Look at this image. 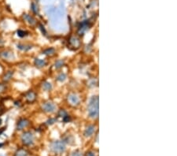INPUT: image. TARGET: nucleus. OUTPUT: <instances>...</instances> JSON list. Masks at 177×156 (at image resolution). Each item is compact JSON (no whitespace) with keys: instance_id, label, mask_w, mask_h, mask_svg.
<instances>
[{"instance_id":"24","label":"nucleus","mask_w":177,"mask_h":156,"mask_svg":"<svg viewBox=\"0 0 177 156\" xmlns=\"http://www.w3.org/2000/svg\"><path fill=\"white\" fill-rule=\"evenodd\" d=\"M2 112H3V109L2 108V106H0V114H2Z\"/></svg>"},{"instance_id":"15","label":"nucleus","mask_w":177,"mask_h":156,"mask_svg":"<svg viewBox=\"0 0 177 156\" xmlns=\"http://www.w3.org/2000/svg\"><path fill=\"white\" fill-rule=\"evenodd\" d=\"M43 54L46 55H51L54 54V48H48L47 50L43 51Z\"/></svg>"},{"instance_id":"14","label":"nucleus","mask_w":177,"mask_h":156,"mask_svg":"<svg viewBox=\"0 0 177 156\" xmlns=\"http://www.w3.org/2000/svg\"><path fill=\"white\" fill-rule=\"evenodd\" d=\"M27 155H28L27 152L23 149L18 150L15 154V156H27Z\"/></svg>"},{"instance_id":"10","label":"nucleus","mask_w":177,"mask_h":156,"mask_svg":"<svg viewBox=\"0 0 177 156\" xmlns=\"http://www.w3.org/2000/svg\"><path fill=\"white\" fill-rule=\"evenodd\" d=\"M35 65H36L37 67L39 68H41V67H43V66L46 65V62L43 59H36L35 60Z\"/></svg>"},{"instance_id":"8","label":"nucleus","mask_w":177,"mask_h":156,"mask_svg":"<svg viewBox=\"0 0 177 156\" xmlns=\"http://www.w3.org/2000/svg\"><path fill=\"white\" fill-rule=\"evenodd\" d=\"M95 131V127L94 125H89L86 128L85 132H84V135L85 136H91L93 135V133Z\"/></svg>"},{"instance_id":"27","label":"nucleus","mask_w":177,"mask_h":156,"mask_svg":"<svg viewBox=\"0 0 177 156\" xmlns=\"http://www.w3.org/2000/svg\"><path fill=\"white\" fill-rule=\"evenodd\" d=\"M0 156H2V155H0Z\"/></svg>"},{"instance_id":"6","label":"nucleus","mask_w":177,"mask_h":156,"mask_svg":"<svg viewBox=\"0 0 177 156\" xmlns=\"http://www.w3.org/2000/svg\"><path fill=\"white\" fill-rule=\"evenodd\" d=\"M0 55L2 59H4L5 60H12L14 59V55L13 54V52L8 51H2L0 53Z\"/></svg>"},{"instance_id":"7","label":"nucleus","mask_w":177,"mask_h":156,"mask_svg":"<svg viewBox=\"0 0 177 156\" xmlns=\"http://www.w3.org/2000/svg\"><path fill=\"white\" fill-rule=\"evenodd\" d=\"M68 100H69V102L72 104V105H73V106L77 105V104L79 103V102H80L79 98L77 97V95H76L75 94H70V95H69V97H68Z\"/></svg>"},{"instance_id":"23","label":"nucleus","mask_w":177,"mask_h":156,"mask_svg":"<svg viewBox=\"0 0 177 156\" xmlns=\"http://www.w3.org/2000/svg\"><path fill=\"white\" fill-rule=\"evenodd\" d=\"M3 43H4V42H3V40H2V39L0 38V46H2V44H3Z\"/></svg>"},{"instance_id":"12","label":"nucleus","mask_w":177,"mask_h":156,"mask_svg":"<svg viewBox=\"0 0 177 156\" xmlns=\"http://www.w3.org/2000/svg\"><path fill=\"white\" fill-rule=\"evenodd\" d=\"M18 48H19V49L21 51H29L31 49V45H26V44H18Z\"/></svg>"},{"instance_id":"3","label":"nucleus","mask_w":177,"mask_h":156,"mask_svg":"<svg viewBox=\"0 0 177 156\" xmlns=\"http://www.w3.org/2000/svg\"><path fill=\"white\" fill-rule=\"evenodd\" d=\"M21 140L24 144L31 145L34 142V136L31 132H25L21 136Z\"/></svg>"},{"instance_id":"25","label":"nucleus","mask_w":177,"mask_h":156,"mask_svg":"<svg viewBox=\"0 0 177 156\" xmlns=\"http://www.w3.org/2000/svg\"><path fill=\"white\" fill-rule=\"evenodd\" d=\"M4 129H5V128H2V129H1V130H0V135H1V134L2 133V132L4 131Z\"/></svg>"},{"instance_id":"18","label":"nucleus","mask_w":177,"mask_h":156,"mask_svg":"<svg viewBox=\"0 0 177 156\" xmlns=\"http://www.w3.org/2000/svg\"><path fill=\"white\" fill-rule=\"evenodd\" d=\"M65 78H66L65 74H64V73H61L59 77H58V81H64L65 80Z\"/></svg>"},{"instance_id":"26","label":"nucleus","mask_w":177,"mask_h":156,"mask_svg":"<svg viewBox=\"0 0 177 156\" xmlns=\"http://www.w3.org/2000/svg\"><path fill=\"white\" fill-rule=\"evenodd\" d=\"M2 119H1V118H0V125H2Z\"/></svg>"},{"instance_id":"22","label":"nucleus","mask_w":177,"mask_h":156,"mask_svg":"<svg viewBox=\"0 0 177 156\" xmlns=\"http://www.w3.org/2000/svg\"><path fill=\"white\" fill-rule=\"evenodd\" d=\"M87 156H95V155H94V152H90L88 153H87Z\"/></svg>"},{"instance_id":"11","label":"nucleus","mask_w":177,"mask_h":156,"mask_svg":"<svg viewBox=\"0 0 177 156\" xmlns=\"http://www.w3.org/2000/svg\"><path fill=\"white\" fill-rule=\"evenodd\" d=\"M13 74H14V72H13V71H8V72H7L4 75L3 81H9L12 78V77H13Z\"/></svg>"},{"instance_id":"20","label":"nucleus","mask_w":177,"mask_h":156,"mask_svg":"<svg viewBox=\"0 0 177 156\" xmlns=\"http://www.w3.org/2000/svg\"><path fill=\"white\" fill-rule=\"evenodd\" d=\"M5 90H6V86H5L4 84H0V93L3 92Z\"/></svg>"},{"instance_id":"21","label":"nucleus","mask_w":177,"mask_h":156,"mask_svg":"<svg viewBox=\"0 0 177 156\" xmlns=\"http://www.w3.org/2000/svg\"><path fill=\"white\" fill-rule=\"evenodd\" d=\"M55 119H53V118H51V119H50V120H48L47 122V123L48 125H52V124H54V122H55Z\"/></svg>"},{"instance_id":"9","label":"nucleus","mask_w":177,"mask_h":156,"mask_svg":"<svg viewBox=\"0 0 177 156\" xmlns=\"http://www.w3.org/2000/svg\"><path fill=\"white\" fill-rule=\"evenodd\" d=\"M25 98H26V100L29 101V102H33L34 100H36V94L33 92H29L25 94Z\"/></svg>"},{"instance_id":"4","label":"nucleus","mask_w":177,"mask_h":156,"mask_svg":"<svg viewBox=\"0 0 177 156\" xmlns=\"http://www.w3.org/2000/svg\"><path fill=\"white\" fill-rule=\"evenodd\" d=\"M42 109H43V111H45V112L51 113V112H54V110H55V105L53 103L50 102L44 103L43 104V106H42Z\"/></svg>"},{"instance_id":"1","label":"nucleus","mask_w":177,"mask_h":156,"mask_svg":"<svg viewBox=\"0 0 177 156\" xmlns=\"http://www.w3.org/2000/svg\"><path fill=\"white\" fill-rule=\"evenodd\" d=\"M88 114L91 118H96L99 116V98L93 96L88 105Z\"/></svg>"},{"instance_id":"2","label":"nucleus","mask_w":177,"mask_h":156,"mask_svg":"<svg viewBox=\"0 0 177 156\" xmlns=\"http://www.w3.org/2000/svg\"><path fill=\"white\" fill-rule=\"evenodd\" d=\"M50 149L55 153H62L65 150V143L63 141H54L50 144Z\"/></svg>"},{"instance_id":"19","label":"nucleus","mask_w":177,"mask_h":156,"mask_svg":"<svg viewBox=\"0 0 177 156\" xmlns=\"http://www.w3.org/2000/svg\"><path fill=\"white\" fill-rule=\"evenodd\" d=\"M71 156H83V154L80 151H76V152H72Z\"/></svg>"},{"instance_id":"5","label":"nucleus","mask_w":177,"mask_h":156,"mask_svg":"<svg viewBox=\"0 0 177 156\" xmlns=\"http://www.w3.org/2000/svg\"><path fill=\"white\" fill-rule=\"evenodd\" d=\"M29 122L27 120V119H25V118H22L18 122V124H17V129H19V130H22L25 128L29 125Z\"/></svg>"},{"instance_id":"16","label":"nucleus","mask_w":177,"mask_h":156,"mask_svg":"<svg viewBox=\"0 0 177 156\" xmlns=\"http://www.w3.org/2000/svg\"><path fill=\"white\" fill-rule=\"evenodd\" d=\"M18 35L20 37H24V36H26L28 35L27 32H25V31H22V30H18Z\"/></svg>"},{"instance_id":"13","label":"nucleus","mask_w":177,"mask_h":156,"mask_svg":"<svg viewBox=\"0 0 177 156\" xmlns=\"http://www.w3.org/2000/svg\"><path fill=\"white\" fill-rule=\"evenodd\" d=\"M43 90L45 91H50V90H51V88H52V85L50 83H49V82H44L43 84Z\"/></svg>"},{"instance_id":"17","label":"nucleus","mask_w":177,"mask_h":156,"mask_svg":"<svg viewBox=\"0 0 177 156\" xmlns=\"http://www.w3.org/2000/svg\"><path fill=\"white\" fill-rule=\"evenodd\" d=\"M63 64H64V62H63L62 60H59V61H57L56 63H55V67H56L57 69L60 68V67H61V66H63Z\"/></svg>"}]
</instances>
